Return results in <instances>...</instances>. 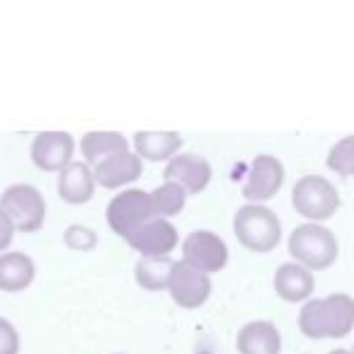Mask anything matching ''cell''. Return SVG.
Wrapping results in <instances>:
<instances>
[{
    "label": "cell",
    "instance_id": "obj_2",
    "mask_svg": "<svg viewBox=\"0 0 354 354\" xmlns=\"http://www.w3.org/2000/svg\"><path fill=\"white\" fill-rule=\"evenodd\" d=\"M233 233L245 250L270 252L281 238V223L279 216L265 204H245L236 212Z\"/></svg>",
    "mask_w": 354,
    "mask_h": 354
},
{
    "label": "cell",
    "instance_id": "obj_17",
    "mask_svg": "<svg viewBox=\"0 0 354 354\" xmlns=\"http://www.w3.org/2000/svg\"><path fill=\"white\" fill-rule=\"evenodd\" d=\"M236 344L241 354H279L281 335L270 320H250L241 328Z\"/></svg>",
    "mask_w": 354,
    "mask_h": 354
},
{
    "label": "cell",
    "instance_id": "obj_5",
    "mask_svg": "<svg viewBox=\"0 0 354 354\" xmlns=\"http://www.w3.org/2000/svg\"><path fill=\"white\" fill-rule=\"evenodd\" d=\"M291 204L310 223H320L339 209V192L328 177L304 175L291 189Z\"/></svg>",
    "mask_w": 354,
    "mask_h": 354
},
{
    "label": "cell",
    "instance_id": "obj_22",
    "mask_svg": "<svg viewBox=\"0 0 354 354\" xmlns=\"http://www.w3.org/2000/svg\"><path fill=\"white\" fill-rule=\"evenodd\" d=\"M328 167L337 175H354V133L339 138L328 151Z\"/></svg>",
    "mask_w": 354,
    "mask_h": 354
},
{
    "label": "cell",
    "instance_id": "obj_10",
    "mask_svg": "<svg viewBox=\"0 0 354 354\" xmlns=\"http://www.w3.org/2000/svg\"><path fill=\"white\" fill-rule=\"evenodd\" d=\"M32 162L44 172H61L73 162L75 141L68 131H41L32 141Z\"/></svg>",
    "mask_w": 354,
    "mask_h": 354
},
{
    "label": "cell",
    "instance_id": "obj_12",
    "mask_svg": "<svg viewBox=\"0 0 354 354\" xmlns=\"http://www.w3.org/2000/svg\"><path fill=\"white\" fill-rule=\"evenodd\" d=\"M127 243L136 252H141V257H170V252L180 243V236L167 218H156V221H148L146 226L136 228L127 238Z\"/></svg>",
    "mask_w": 354,
    "mask_h": 354
},
{
    "label": "cell",
    "instance_id": "obj_16",
    "mask_svg": "<svg viewBox=\"0 0 354 354\" xmlns=\"http://www.w3.org/2000/svg\"><path fill=\"white\" fill-rule=\"evenodd\" d=\"M183 148V136L177 131H136L133 133V153L141 160L170 162Z\"/></svg>",
    "mask_w": 354,
    "mask_h": 354
},
{
    "label": "cell",
    "instance_id": "obj_4",
    "mask_svg": "<svg viewBox=\"0 0 354 354\" xmlns=\"http://www.w3.org/2000/svg\"><path fill=\"white\" fill-rule=\"evenodd\" d=\"M156 218L160 216L156 212L151 192H146V189H122L107 204V226L124 241L136 228L146 226L148 221H156Z\"/></svg>",
    "mask_w": 354,
    "mask_h": 354
},
{
    "label": "cell",
    "instance_id": "obj_26",
    "mask_svg": "<svg viewBox=\"0 0 354 354\" xmlns=\"http://www.w3.org/2000/svg\"><path fill=\"white\" fill-rule=\"evenodd\" d=\"M330 354H354L352 349H333Z\"/></svg>",
    "mask_w": 354,
    "mask_h": 354
},
{
    "label": "cell",
    "instance_id": "obj_18",
    "mask_svg": "<svg viewBox=\"0 0 354 354\" xmlns=\"http://www.w3.org/2000/svg\"><path fill=\"white\" fill-rule=\"evenodd\" d=\"M129 151V138L119 131H90L80 138V156L90 167H97L100 162L109 160L114 156H122Z\"/></svg>",
    "mask_w": 354,
    "mask_h": 354
},
{
    "label": "cell",
    "instance_id": "obj_27",
    "mask_svg": "<svg viewBox=\"0 0 354 354\" xmlns=\"http://www.w3.org/2000/svg\"><path fill=\"white\" fill-rule=\"evenodd\" d=\"M197 354H214V352H207V349H204V352H197Z\"/></svg>",
    "mask_w": 354,
    "mask_h": 354
},
{
    "label": "cell",
    "instance_id": "obj_21",
    "mask_svg": "<svg viewBox=\"0 0 354 354\" xmlns=\"http://www.w3.org/2000/svg\"><path fill=\"white\" fill-rule=\"evenodd\" d=\"M151 197H153V204H156L158 216L167 218V221H170L172 216H177V214H180L185 209V204H187L189 194L185 192V189L180 187V185L162 183L158 189H153Z\"/></svg>",
    "mask_w": 354,
    "mask_h": 354
},
{
    "label": "cell",
    "instance_id": "obj_20",
    "mask_svg": "<svg viewBox=\"0 0 354 354\" xmlns=\"http://www.w3.org/2000/svg\"><path fill=\"white\" fill-rule=\"evenodd\" d=\"M172 270H175V260L172 257H138L133 274H136V284L146 291H162L170 284Z\"/></svg>",
    "mask_w": 354,
    "mask_h": 354
},
{
    "label": "cell",
    "instance_id": "obj_11",
    "mask_svg": "<svg viewBox=\"0 0 354 354\" xmlns=\"http://www.w3.org/2000/svg\"><path fill=\"white\" fill-rule=\"evenodd\" d=\"M212 162L197 153H177L165 165V183L180 185L187 194H202L212 183Z\"/></svg>",
    "mask_w": 354,
    "mask_h": 354
},
{
    "label": "cell",
    "instance_id": "obj_3",
    "mask_svg": "<svg viewBox=\"0 0 354 354\" xmlns=\"http://www.w3.org/2000/svg\"><path fill=\"white\" fill-rule=\"evenodd\" d=\"M289 252L299 265L313 270H325L337 260L339 243L335 233L323 223H301L289 236Z\"/></svg>",
    "mask_w": 354,
    "mask_h": 354
},
{
    "label": "cell",
    "instance_id": "obj_9",
    "mask_svg": "<svg viewBox=\"0 0 354 354\" xmlns=\"http://www.w3.org/2000/svg\"><path fill=\"white\" fill-rule=\"evenodd\" d=\"M284 185V165L279 158L260 153L255 156L248 172V180L243 183V197L248 199V204H262L270 202Z\"/></svg>",
    "mask_w": 354,
    "mask_h": 354
},
{
    "label": "cell",
    "instance_id": "obj_23",
    "mask_svg": "<svg viewBox=\"0 0 354 354\" xmlns=\"http://www.w3.org/2000/svg\"><path fill=\"white\" fill-rule=\"evenodd\" d=\"M64 241L71 250H80V252H88L97 245V236H95V231L88 226H68L66 228Z\"/></svg>",
    "mask_w": 354,
    "mask_h": 354
},
{
    "label": "cell",
    "instance_id": "obj_7",
    "mask_svg": "<svg viewBox=\"0 0 354 354\" xmlns=\"http://www.w3.org/2000/svg\"><path fill=\"white\" fill-rule=\"evenodd\" d=\"M183 260L204 274H216L228 265V245L212 231H194L183 243Z\"/></svg>",
    "mask_w": 354,
    "mask_h": 354
},
{
    "label": "cell",
    "instance_id": "obj_19",
    "mask_svg": "<svg viewBox=\"0 0 354 354\" xmlns=\"http://www.w3.org/2000/svg\"><path fill=\"white\" fill-rule=\"evenodd\" d=\"M37 267L27 252H3L0 255V291L17 294L35 281Z\"/></svg>",
    "mask_w": 354,
    "mask_h": 354
},
{
    "label": "cell",
    "instance_id": "obj_25",
    "mask_svg": "<svg viewBox=\"0 0 354 354\" xmlns=\"http://www.w3.org/2000/svg\"><path fill=\"white\" fill-rule=\"evenodd\" d=\"M15 233H17L15 223H12L10 216L0 209V255H3V252L12 245V238H15Z\"/></svg>",
    "mask_w": 354,
    "mask_h": 354
},
{
    "label": "cell",
    "instance_id": "obj_6",
    "mask_svg": "<svg viewBox=\"0 0 354 354\" xmlns=\"http://www.w3.org/2000/svg\"><path fill=\"white\" fill-rule=\"evenodd\" d=\"M0 209L10 216L20 233H35L44 226L46 202L32 185H12L0 194Z\"/></svg>",
    "mask_w": 354,
    "mask_h": 354
},
{
    "label": "cell",
    "instance_id": "obj_24",
    "mask_svg": "<svg viewBox=\"0 0 354 354\" xmlns=\"http://www.w3.org/2000/svg\"><path fill=\"white\" fill-rule=\"evenodd\" d=\"M0 354H20V335L6 318H0Z\"/></svg>",
    "mask_w": 354,
    "mask_h": 354
},
{
    "label": "cell",
    "instance_id": "obj_1",
    "mask_svg": "<svg viewBox=\"0 0 354 354\" xmlns=\"http://www.w3.org/2000/svg\"><path fill=\"white\" fill-rule=\"evenodd\" d=\"M299 328L310 339L344 337L354 328V299L342 291L308 299L299 313Z\"/></svg>",
    "mask_w": 354,
    "mask_h": 354
},
{
    "label": "cell",
    "instance_id": "obj_13",
    "mask_svg": "<svg viewBox=\"0 0 354 354\" xmlns=\"http://www.w3.org/2000/svg\"><path fill=\"white\" fill-rule=\"evenodd\" d=\"M95 183L104 189H122L143 175V160L133 151L114 156L95 167Z\"/></svg>",
    "mask_w": 354,
    "mask_h": 354
},
{
    "label": "cell",
    "instance_id": "obj_15",
    "mask_svg": "<svg viewBox=\"0 0 354 354\" xmlns=\"http://www.w3.org/2000/svg\"><path fill=\"white\" fill-rule=\"evenodd\" d=\"M95 172L88 162L73 160L59 172V197L66 204H88L95 194Z\"/></svg>",
    "mask_w": 354,
    "mask_h": 354
},
{
    "label": "cell",
    "instance_id": "obj_8",
    "mask_svg": "<svg viewBox=\"0 0 354 354\" xmlns=\"http://www.w3.org/2000/svg\"><path fill=\"white\" fill-rule=\"evenodd\" d=\"M167 294H170V299L180 308L194 310L207 304L209 296H212V277L194 270L185 260H177L170 277V284H167Z\"/></svg>",
    "mask_w": 354,
    "mask_h": 354
},
{
    "label": "cell",
    "instance_id": "obj_14",
    "mask_svg": "<svg viewBox=\"0 0 354 354\" xmlns=\"http://www.w3.org/2000/svg\"><path fill=\"white\" fill-rule=\"evenodd\" d=\"M313 272L308 267L299 265V262H284L277 267L274 272V291L279 299L289 301V304H299V301H308L313 294Z\"/></svg>",
    "mask_w": 354,
    "mask_h": 354
}]
</instances>
